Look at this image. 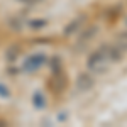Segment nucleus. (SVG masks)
<instances>
[{"instance_id":"obj_1","label":"nucleus","mask_w":127,"mask_h":127,"mask_svg":"<svg viewBox=\"0 0 127 127\" xmlns=\"http://www.w3.org/2000/svg\"><path fill=\"white\" fill-rule=\"evenodd\" d=\"M107 44H103L100 49H97L95 53L90 54V58L87 59V66L90 71H95V73H103L105 68H107Z\"/></svg>"},{"instance_id":"obj_12","label":"nucleus","mask_w":127,"mask_h":127,"mask_svg":"<svg viewBox=\"0 0 127 127\" xmlns=\"http://www.w3.org/2000/svg\"><path fill=\"white\" fill-rule=\"evenodd\" d=\"M46 20L44 19H36V20H29V27L31 29H41V27H46Z\"/></svg>"},{"instance_id":"obj_10","label":"nucleus","mask_w":127,"mask_h":127,"mask_svg":"<svg viewBox=\"0 0 127 127\" xmlns=\"http://www.w3.org/2000/svg\"><path fill=\"white\" fill-rule=\"evenodd\" d=\"M51 69H53V75L63 73V66H61V58L59 56H53L51 58Z\"/></svg>"},{"instance_id":"obj_6","label":"nucleus","mask_w":127,"mask_h":127,"mask_svg":"<svg viewBox=\"0 0 127 127\" xmlns=\"http://www.w3.org/2000/svg\"><path fill=\"white\" fill-rule=\"evenodd\" d=\"M76 85H78L80 90H88V88H92L93 85V78L88 75V73H81L76 80Z\"/></svg>"},{"instance_id":"obj_14","label":"nucleus","mask_w":127,"mask_h":127,"mask_svg":"<svg viewBox=\"0 0 127 127\" xmlns=\"http://www.w3.org/2000/svg\"><path fill=\"white\" fill-rule=\"evenodd\" d=\"M0 97H3V98L10 97V90L7 87H3V85H0Z\"/></svg>"},{"instance_id":"obj_4","label":"nucleus","mask_w":127,"mask_h":127,"mask_svg":"<svg viewBox=\"0 0 127 127\" xmlns=\"http://www.w3.org/2000/svg\"><path fill=\"white\" fill-rule=\"evenodd\" d=\"M83 20H85V15H78L73 22H69L68 26L64 27V36H71V34L78 32L80 27H81V24H83Z\"/></svg>"},{"instance_id":"obj_3","label":"nucleus","mask_w":127,"mask_h":127,"mask_svg":"<svg viewBox=\"0 0 127 127\" xmlns=\"http://www.w3.org/2000/svg\"><path fill=\"white\" fill-rule=\"evenodd\" d=\"M66 85H68V80L64 76V73H58V75H53V78L49 80V87L54 93H61L66 90Z\"/></svg>"},{"instance_id":"obj_13","label":"nucleus","mask_w":127,"mask_h":127,"mask_svg":"<svg viewBox=\"0 0 127 127\" xmlns=\"http://www.w3.org/2000/svg\"><path fill=\"white\" fill-rule=\"evenodd\" d=\"M9 24H10V26H12V27H14L15 31H20V29H22V22H20V20L9 19Z\"/></svg>"},{"instance_id":"obj_5","label":"nucleus","mask_w":127,"mask_h":127,"mask_svg":"<svg viewBox=\"0 0 127 127\" xmlns=\"http://www.w3.org/2000/svg\"><path fill=\"white\" fill-rule=\"evenodd\" d=\"M105 53H107V59H110V61H120L122 59V49L119 48L117 44H112V46H107V49H105Z\"/></svg>"},{"instance_id":"obj_7","label":"nucleus","mask_w":127,"mask_h":127,"mask_svg":"<svg viewBox=\"0 0 127 127\" xmlns=\"http://www.w3.org/2000/svg\"><path fill=\"white\" fill-rule=\"evenodd\" d=\"M97 31H98V27L97 26H90L88 29H85L83 32H81V36H80V39H78V44H87L88 41L92 39V37H95V34H97Z\"/></svg>"},{"instance_id":"obj_2","label":"nucleus","mask_w":127,"mask_h":127,"mask_svg":"<svg viewBox=\"0 0 127 127\" xmlns=\"http://www.w3.org/2000/svg\"><path fill=\"white\" fill-rule=\"evenodd\" d=\"M48 63V56L44 54V53H36V54H31L29 58L24 61V71H27V73H34V71H37L41 66H44Z\"/></svg>"},{"instance_id":"obj_9","label":"nucleus","mask_w":127,"mask_h":127,"mask_svg":"<svg viewBox=\"0 0 127 127\" xmlns=\"http://www.w3.org/2000/svg\"><path fill=\"white\" fill-rule=\"evenodd\" d=\"M32 103H34L36 108H44L46 107V98H44V95L41 92H36L34 97H32Z\"/></svg>"},{"instance_id":"obj_16","label":"nucleus","mask_w":127,"mask_h":127,"mask_svg":"<svg viewBox=\"0 0 127 127\" xmlns=\"http://www.w3.org/2000/svg\"><path fill=\"white\" fill-rule=\"evenodd\" d=\"M126 24H127V19H126Z\"/></svg>"},{"instance_id":"obj_11","label":"nucleus","mask_w":127,"mask_h":127,"mask_svg":"<svg viewBox=\"0 0 127 127\" xmlns=\"http://www.w3.org/2000/svg\"><path fill=\"white\" fill-rule=\"evenodd\" d=\"M115 44H117V46L122 49V51H127V31L120 32V34L117 36V41H115Z\"/></svg>"},{"instance_id":"obj_15","label":"nucleus","mask_w":127,"mask_h":127,"mask_svg":"<svg viewBox=\"0 0 127 127\" xmlns=\"http://www.w3.org/2000/svg\"><path fill=\"white\" fill-rule=\"evenodd\" d=\"M22 3H27V5H34V3H39L41 0H19Z\"/></svg>"},{"instance_id":"obj_8","label":"nucleus","mask_w":127,"mask_h":127,"mask_svg":"<svg viewBox=\"0 0 127 127\" xmlns=\"http://www.w3.org/2000/svg\"><path fill=\"white\" fill-rule=\"evenodd\" d=\"M19 54H20V48L17 44H12V46H9V48L5 49V58H7V61H10V63L15 61Z\"/></svg>"}]
</instances>
